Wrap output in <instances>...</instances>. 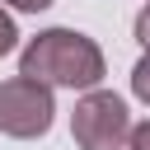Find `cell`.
<instances>
[{"instance_id": "6da1fadb", "label": "cell", "mask_w": 150, "mask_h": 150, "mask_svg": "<svg viewBox=\"0 0 150 150\" xmlns=\"http://www.w3.org/2000/svg\"><path fill=\"white\" fill-rule=\"evenodd\" d=\"M19 75L61 84V89H94L103 80V52L94 38H84L75 28H47L23 47Z\"/></svg>"}, {"instance_id": "7a4b0ae2", "label": "cell", "mask_w": 150, "mask_h": 150, "mask_svg": "<svg viewBox=\"0 0 150 150\" xmlns=\"http://www.w3.org/2000/svg\"><path fill=\"white\" fill-rule=\"evenodd\" d=\"M70 131L80 150H127L131 141V112L117 94L108 89H89L75 112H70Z\"/></svg>"}, {"instance_id": "3957f363", "label": "cell", "mask_w": 150, "mask_h": 150, "mask_svg": "<svg viewBox=\"0 0 150 150\" xmlns=\"http://www.w3.org/2000/svg\"><path fill=\"white\" fill-rule=\"evenodd\" d=\"M52 84L42 80H28V75H14L0 84V131L14 136V141H33L52 127Z\"/></svg>"}, {"instance_id": "277c9868", "label": "cell", "mask_w": 150, "mask_h": 150, "mask_svg": "<svg viewBox=\"0 0 150 150\" xmlns=\"http://www.w3.org/2000/svg\"><path fill=\"white\" fill-rule=\"evenodd\" d=\"M131 94H136L141 103H150V47H145V56H141L136 70H131Z\"/></svg>"}, {"instance_id": "5b68a950", "label": "cell", "mask_w": 150, "mask_h": 150, "mask_svg": "<svg viewBox=\"0 0 150 150\" xmlns=\"http://www.w3.org/2000/svg\"><path fill=\"white\" fill-rule=\"evenodd\" d=\"M14 42H19V28H14V19L0 9V56H9V52H14Z\"/></svg>"}, {"instance_id": "8992f818", "label": "cell", "mask_w": 150, "mask_h": 150, "mask_svg": "<svg viewBox=\"0 0 150 150\" xmlns=\"http://www.w3.org/2000/svg\"><path fill=\"white\" fill-rule=\"evenodd\" d=\"M127 150H150V122L131 127V141H127Z\"/></svg>"}, {"instance_id": "52a82bcc", "label": "cell", "mask_w": 150, "mask_h": 150, "mask_svg": "<svg viewBox=\"0 0 150 150\" xmlns=\"http://www.w3.org/2000/svg\"><path fill=\"white\" fill-rule=\"evenodd\" d=\"M136 42H141V47H150V5L136 14Z\"/></svg>"}, {"instance_id": "ba28073f", "label": "cell", "mask_w": 150, "mask_h": 150, "mask_svg": "<svg viewBox=\"0 0 150 150\" xmlns=\"http://www.w3.org/2000/svg\"><path fill=\"white\" fill-rule=\"evenodd\" d=\"M0 5H14V9H23V14H38V9H47L52 0H0Z\"/></svg>"}]
</instances>
